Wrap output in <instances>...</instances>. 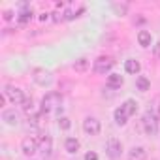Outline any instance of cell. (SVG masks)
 I'll use <instances>...</instances> for the list:
<instances>
[{"label": "cell", "instance_id": "obj_20", "mask_svg": "<svg viewBox=\"0 0 160 160\" xmlns=\"http://www.w3.org/2000/svg\"><path fill=\"white\" fill-rule=\"evenodd\" d=\"M122 108H124V111L128 113V117H130V115H134V113L138 111V104H136L134 100H126V102L122 104Z\"/></svg>", "mask_w": 160, "mask_h": 160}, {"label": "cell", "instance_id": "obj_22", "mask_svg": "<svg viewBox=\"0 0 160 160\" xmlns=\"http://www.w3.org/2000/svg\"><path fill=\"white\" fill-rule=\"evenodd\" d=\"M58 126H60L62 130H68V128L72 126V122H70L68 117H60V119H58Z\"/></svg>", "mask_w": 160, "mask_h": 160}, {"label": "cell", "instance_id": "obj_3", "mask_svg": "<svg viewBox=\"0 0 160 160\" xmlns=\"http://www.w3.org/2000/svg\"><path fill=\"white\" fill-rule=\"evenodd\" d=\"M113 64H115V60L111 58V57H98L96 60H94V72L96 73H108L111 68H113Z\"/></svg>", "mask_w": 160, "mask_h": 160}, {"label": "cell", "instance_id": "obj_9", "mask_svg": "<svg viewBox=\"0 0 160 160\" xmlns=\"http://www.w3.org/2000/svg\"><path fill=\"white\" fill-rule=\"evenodd\" d=\"M122 83H124V79L121 73H109L108 75V87L109 89H121Z\"/></svg>", "mask_w": 160, "mask_h": 160}, {"label": "cell", "instance_id": "obj_13", "mask_svg": "<svg viewBox=\"0 0 160 160\" xmlns=\"http://www.w3.org/2000/svg\"><path fill=\"white\" fill-rule=\"evenodd\" d=\"M21 8H23V10H21V13H19V23H21V25H27V23L32 19L34 13H32V10H30L27 4H21Z\"/></svg>", "mask_w": 160, "mask_h": 160}, {"label": "cell", "instance_id": "obj_4", "mask_svg": "<svg viewBox=\"0 0 160 160\" xmlns=\"http://www.w3.org/2000/svg\"><path fill=\"white\" fill-rule=\"evenodd\" d=\"M4 94L8 96V100L12 102V104H23L25 102V92L21 91V89H17V87H6V91H4Z\"/></svg>", "mask_w": 160, "mask_h": 160}, {"label": "cell", "instance_id": "obj_23", "mask_svg": "<svg viewBox=\"0 0 160 160\" xmlns=\"http://www.w3.org/2000/svg\"><path fill=\"white\" fill-rule=\"evenodd\" d=\"M85 160H98V154H96L94 151H89V152L85 154Z\"/></svg>", "mask_w": 160, "mask_h": 160}, {"label": "cell", "instance_id": "obj_18", "mask_svg": "<svg viewBox=\"0 0 160 160\" xmlns=\"http://www.w3.org/2000/svg\"><path fill=\"white\" fill-rule=\"evenodd\" d=\"M136 87H138V91L147 92V91H149V87H151V81H149L145 75H139V77L136 79Z\"/></svg>", "mask_w": 160, "mask_h": 160}, {"label": "cell", "instance_id": "obj_6", "mask_svg": "<svg viewBox=\"0 0 160 160\" xmlns=\"http://www.w3.org/2000/svg\"><path fill=\"white\" fill-rule=\"evenodd\" d=\"M106 151H108V156H109V158L117 160V158L121 156V152H122V143H121L119 139H115V138H109Z\"/></svg>", "mask_w": 160, "mask_h": 160}, {"label": "cell", "instance_id": "obj_15", "mask_svg": "<svg viewBox=\"0 0 160 160\" xmlns=\"http://www.w3.org/2000/svg\"><path fill=\"white\" fill-rule=\"evenodd\" d=\"M113 115H115V122H117L119 126H124V124H126V121H128V113L124 111V108H122V106H121V108H117Z\"/></svg>", "mask_w": 160, "mask_h": 160}, {"label": "cell", "instance_id": "obj_11", "mask_svg": "<svg viewBox=\"0 0 160 160\" xmlns=\"http://www.w3.org/2000/svg\"><path fill=\"white\" fill-rule=\"evenodd\" d=\"M147 158V151L143 147H134L128 151V160H145Z\"/></svg>", "mask_w": 160, "mask_h": 160}, {"label": "cell", "instance_id": "obj_1", "mask_svg": "<svg viewBox=\"0 0 160 160\" xmlns=\"http://www.w3.org/2000/svg\"><path fill=\"white\" fill-rule=\"evenodd\" d=\"M60 104H62V96L58 94V92H55V91H51V92H47L43 98H42V106H40V113L42 115H45V113H51L53 109H57V108H60Z\"/></svg>", "mask_w": 160, "mask_h": 160}, {"label": "cell", "instance_id": "obj_14", "mask_svg": "<svg viewBox=\"0 0 160 160\" xmlns=\"http://www.w3.org/2000/svg\"><path fill=\"white\" fill-rule=\"evenodd\" d=\"M138 42H139L141 47H151V43H152L151 32H149V30H139V34H138Z\"/></svg>", "mask_w": 160, "mask_h": 160}, {"label": "cell", "instance_id": "obj_7", "mask_svg": "<svg viewBox=\"0 0 160 160\" xmlns=\"http://www.w3.org/2000/svg\"><path fill=\"white\" fill-rule=\"evenodd\" d=\"M21 151H23L27 156L36 154V152L40 151V147H38V139H34V138H25L23 143H21Z\"/></svg>", "mask_w": 160, "mask_h": 160}, {"label": "cell", "instance_id": "obj_8", "mask_svg": "<svg viewBox=\"0 0 160 160\" xmlns=\"http://www.w3.org/2000/svg\"><path fill=\"white\" fill-rule=\"evenodd\" d=\"M38 147H40V152L47 158V156H51V151H53V141H51V138L49 136H42L40 139H38Z\"/></svg>", "mask_w": 160, "mask_h": 160}, {"label": "cell", "instance_id": "obj_5", "mask_svg": "<svg viewBox=\"0 0 160 160\" xmlns=\"http://www.w3.org/2000/svg\"><path fill=\"white\" fill-rule=\"evenodd\" d=\"M100 121L98 119H94V117H87L85 121H83V130L89 134V136H98L100 134Z\"/></svg>", "mask_w": 160, "mask_h": 160}, {"label": "cell", "instance_id": "obj_21", "mask_svg": "<svg viewBox=\"0 0 160 160\" xmlns=\"http://www.w3.org/2000/svg\"><path fill=\"white\" fill-rule=\"evenodd\" d=\"M21 108H23V111H25V113H30V111H32V108H34L32 98H25V102L21 104Z\"/></svg>", "mask_w": 160, "mask_h": 160}, {"label": "cell", "instance_id": "obj_2", "mask_svg": "<svg viewBox=\"0 0 160 160\" xmlns=\"http://www.w3.org/2000/svg\"><path fill=\"white\" fill-rule=\"evenodd\" d=\"M141 122H143V130H145V134L154 136V134L158 132V121H156V117H154L152 111H145Z\"/></svg>", "mask_w": 160, "mask_h": 160}, {"label": "cell", "instance_id": "obj_17", "mask_svg": "<svg viewBox=\"0 0 160 160\" xmlns=\"http://www.w3.org/2000/svg\"><path fill=\"white\" fill-rule=\"evenodd\" d=\"M64 147H66V151L68 152H77L79 151V139H75V138H66V141H64Z\"/></svg>", "mask_w": 160, "mask_h": 160}, {"label": "cell", "instance_id": "obj_19", "mask_svg": "<svg viewBox=\"0 0 160 160\" xmlns=\"http://www.w3.org/2000/svg\"><path fill=\"white\" fill-rule=\"evenodd\" d=\"M73 70H75V72H79V73L87 72V70H89V60H87V58H79V60H75Z\"/></svg>", "mask_w": 160, "mask_h": 160}, {"label": "cell", "instance_id": "obj_16", "mask_svg": "<svg viewBox=\"0 0 160 160\" xmlns=\"http://www.w3.org/2000/svg\"><path fill=\"white\" fill-rule=\"evenodd\" d=\"M124 70H126L128 73H132V75H136V73H139V70H141V64H139L138 60H134V58H130V60H126V62H124Z\"/></svg>", "mask_w": 160, "mask_h": 160}, {"label": "cell", "instance_id": "obj_26", "mask_svg": "<svg viewBox=\"0 0 160 160\" xmlns=\"http://www.w3.org/2000/svg\"><path fill=\"white\" fill-rule=\"evenodd\" d=\"M4 19H6V21H12V19H13V12H10V10L4 12Z\"/></svg>", "mask_w": 160, "mask_h": 160}, {"label": "cell", "instance_id": "obj_12", "mask_svg": "<svg viewBox=\"0 0 160 160\" xmlns=\"http://www.w3.org/2000/svg\"><path fill=\"white\" fill-rule=\"evenodd\" d=\"M34 79H36V83L45 85V83L51 81V73L45 72V70H34Z\"/></svg>", "mask_w": 160, "mask_h": 160}, {"label": "cell", "instance_id": "obj_10", "mask_svg": "<svg viewBox=\"0 0 160 160\" xmlns=\"http://www.w3.org/2000/svg\"><path fill=\"white\" fill-rule=\"evenodd\" d=\"M2 121H4L6 124H10V126H15V124L19 122V115L15 113V109H6V111L2 113Z\"/></svg>", "mask_w": 160, "mask_h": 160}, {"label": "cell", "instance_id": "obj_27", "mask_svg": "<svg viewBox=\"0 0 160 160\" xmlns=\"http://www.w3.org/2000/svg\"><path fill=\"white\" fill-rule=\"evenodd\" d=\"M47 19H49V13H42L40 15V21H47Z\"/></svg>", "mask_w": 160, "mask_h": 160}, {"label": "cell", "instance_id": "obj_24", "mask_svg": "<svg viewBox=\"0 0 160 160\" xmlns=\"http://www.w3.org/2000/svg\"><path fill=\"white\" fill-rule=\"evenodd\" d=\"M152 53H154L156 58H160V42H156V43L152 45Z\"/></svg>", "mask_w": 160, "mask_h": 160}, {"label": "cell", "instance_id": "obj_28", "mask_svg": "<svg viewBox=\"0 0 160 160\" xmlns=\"http://www.w3.org/2000/svg\"><path fill=\"white\" fill-rule=\"evenodd\" d=\"M158 111H160V102H158Z\"/></svg>", "mask_w": 160, "mask_h": 160}, {"label": "cell", "instance_id": "obj_25", "mask_svg": "<svg viewBox=\"0 0 160 160\" xmlns=\"http://www.w3.org/2000/svg\"><path fill=\"white\" fill-rule=\"evenodd\" d=\"M113 8H115V12H117V13H121V15H122V13H126V6H119V4H115Z\"/></svg>", "mask_w": 160, "mask_h": 160}]
</instances>
